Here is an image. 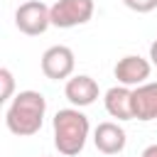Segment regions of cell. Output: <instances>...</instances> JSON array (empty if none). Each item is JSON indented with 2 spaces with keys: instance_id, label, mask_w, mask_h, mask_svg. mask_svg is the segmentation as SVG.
Masks as SVG:
<instances>
[{
  "instance_id": "9",
  "label": "cell",
  "mask_w": 157,
  "mask_h": 157,
  "mask_svg": "<svg viewBox=\"0 0 157 157\" xmlns=\"http://www.w3.org/2000/svg\"><path fill=\"white\" fill-rule=\"evenodd\" d=\"M132 113L137 120H157V81H145L132 88Z\"/></svg>"
},
{
  "instance_id": "8",
  "label": "cell",
  "mask_w": 157,
  "mask_h": 157,
  "mask_svg": "<svg viewBox=\"0 0 157 157\" xmlns=\"http://www.w3.org/2000/svg\"><path fill=\"white\" fill-rule=\"evenodd\" d=\"M125 142H128V135H125V130L118 123L105 120V123H98V128L93 130V145L103 155H118V152H123Z\"/></svg>"
},
{
  "instance_id": "5",
  "label": "cell",
  "mask_w": 157,
  "mask_h": 157,
  "mask_svg": "<svg viewBox=\"0 0 157 157\" xmlns=\"http://www.w3.org/2000/svg\"><path fill=\"white\" fill-rule=\"evenodd\" d=\"M74 66H76V56L69 47L64 44H54L49 47L44 54H42V74L52 81H64V78H71L74 74Z\"/></svg>"
},
{
  "instance_id": "7",
  "label": "cell",
  "mask_w": 157,
  "mask_h": 157,
  "mask_svg": "<svg viewBox=\"0 0 157 157\" xmlns=\"http://www.w3.org/2000/svg\"><path fill=\"white\" fill-rule=\"evenodd\" d=\"M64 96H66V101H69L71 105H76V108H86V105L96 103V98L101 96V88H98V83H96L91 76L78 74V76L66 78Z\"/></svg>"
},
{
  "instance_id": "1",
  "label": "cell",
  "mask_w": 157,
  "mask_h": 157,
  "mask_svg": "<svg viewBox=\"0 0 157 157\" xmlns=\"http://www.w3.org/2000/svg\"><path fill=\"white\" fill-rule=\"evenodd\" d=\"M47 113V98L39 91H20L5 113V125L17 137H29L42 130Z\"/></svg>"
},
{
  "instance_id": "13",
  "label": "cell",
  "mask_w": 157,
  "mask_h": 157,
  "mask_svg": "<svg viewBox=\"0 0 157 157\" xmlns=\"http://www.w3.org/2000/svg\"><path fill=\"white\" fill-rule=\"evenodd\" d=\"M150 61H152V66H157V39L150 44Z\"/></svg>"
},
{
  "instance_id": "12",
  "label": "cell",
  "mask_w": 157,
  "mask_h": 157,
  "mask_svg": "<svg viewBox=\"0 0 157 157\" xmlns=\"http://www.w3.org/2000/svg\"><path fill=\"white\" fill-rule=\"evenodd\" d=\"M123 2H125V7H130L132 12H140V15L157 10V0H123Z\"/></svg>"
},
{
  "instance_id": "4",
  "label": "cell",
  "mask_w": 157,
  "mask_h": 157,
  "mask_svg": "<svg viewBox=\"0 0 157 157\" xmlns=\"http://www.w3.org/2000/svg\"><path fill=\"white\" fill-rule=\"evenodd\" d=\"M15 27L27 34V37H37L44 34L52 27V17H49V7L42 0H27L17 7L15 12Z\"/></svg>"
},
{
  "instance_id": "2",
  "label": "cell",
  "mask_w": 157,
  "mask_h": 157,
  "mask_svg": "<svg viewBox=\"0 0 157 157\" xmlns=\"http://www.w3.org/2000/svg\"><path fill=\"white\" fill-rule=\"evenodd\" d=\"M54 145L64 157H74L86 147L91 123L88 118L74 105V108H61L54 115Z\"/></svg>"
},
{
  "instance_id": "10",
  "label": "cell",
  "mask_w": 157,
  "mask_h": 157,
  "mask_svg": "<svg viewBox=\"0 0 157 157\" xmlns=\"http://www.w3.org/2000/svg\"><path fill=\"white\" fill-rule=\"evenodd\" d=\"M103 103H105V110L108 115L118 118V120H135V113H132V88L130 86H113L105 91L103 96Z\"/></svg>"
},
{
  "instance_id": "3",
  "label": "cell",
  "mask_w": 157,
  "mask_h": 157,
  "mask_svg": "<svg viewBox=\"0 0 157 157\" xmlns=\"http://www.w3.org/2000/svg\"><path fill=\"white\" fill-rule=\"evenodd\" d=\"M93 0H56L49 7V17L52 25L59 29H71L78 25H86L93 17Z\"/></svg>"
},
{
  "instance_id": "14",
  "label": "cell",
  "mask_w": 157,
  "mask_h": 157,
  "mask_svg": "<svg viewBox=\"0 0 157 157\" xmlns=\"http://www.w3.org/2000/svg\"><path fill=\"white\" fill-rule=\"evenodd\" d=\"M142 157H157V145H150L142 150Z\"/></svg>"
},
{
  "instance_id": "6",
  "label": "cell",
  "mask_w": 157,
  "mask_h": 157,
  "mask_svg": "<svg viewBox=\"0 0 157 157\" xmlns=\"http://www.w3.org/2000/svg\"><path fill=\"white\" fill-rule=\"evenodd\" d=\"M150 71H152V61L137 56V54H128L123 59H118L113 74L118 78V83L123 86H140L150 78Z\"/></svg>"
},
{
  "instance_id": "11",
  "label": "cell",
  "mask_w": 157,
  "mask_h": 157,
  "mask_svg": "<svg viewBox=\"0 0 157 157\" xmlns=\"http://www.w3.org/2000/svg\"><path fill=\"white\" fill-rule=\"evenodd\" d=\"M0 83H2L0 101H10L12 98V91H15V76H12L10 69H0Z\"/></svg>"
}]
</instances>
